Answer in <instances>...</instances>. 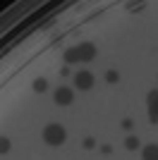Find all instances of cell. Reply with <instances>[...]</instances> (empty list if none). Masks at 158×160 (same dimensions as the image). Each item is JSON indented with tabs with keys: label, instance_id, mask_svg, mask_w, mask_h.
Wrapping results in <instances>:
<instances>
[{
	"label": "cell",
	"instance_id": "cell-1",
	"mask_svg": "<svg viewBox=\"0 0 158 160\" xmlns=\"http://www.w3.org/2000/svg\"><path fill=\"white\" fill-rule=\"evenodd\" d=\"M96 58V46L93 43H79L77 48L65 50V62H91Z\"/></svg>",
	"mask_w": 158,
	"mask_h": 160
},
{
	"label": "cell",
	"instance_id": "cell-2",
	"mask_svg": "<svg viewBox=\"0 0 158 160\" xmlns=\"http://www.w3.org/2000/svg\"><path fill=\"white\" fill-rule=\"evenodd\" d=\"M65 139H67V132L62 124H48L43 129V141L48 146H60V143H65Z\"/></svg>",
	"mask_w": 158,
	"mask_h": 160
},
{
	"label": "cell",
	"instance_id": "cell-3",
	"mask_svg": "<svg viewBox=\"0 0 158 160\" xmlns=\"http://www.w3.org/2000/svg\"><path fill=\"white\" fill-rule=\"evenodd\" d=\"M53 98H55V103L58 105H70L74 100V91L72 88H67V86H60L55 93H53Z\"/></svg>",
	"mask_w": 158,
	"mask_h": 160
},
{
	"label": "cell",
	"instance_id": "cell-4",
	"mask_svg": "<svg viewBox=\"0 0 158 160\" xmlns=\"http://www.w3.org/2000/svg\"><path fill=\"white\" fill-rule=\"evenodd\" d=\"M74 86H79L82 91H89L93 86V74L91 72H77L74 74Z\"/></svg>",
	"mask_w": 158,
	"mask_h": 160
},
{
	"label": "cell",
	"instance_id": "cell-5",
	"mask_svg": "<svg viewBox=\"0 0 158 160\" xmlns=\"http://www.w3.org/2000/svg\"><path fill=\"white\" fill-rule=\"evenodd\" d=\"M146 103H149V120L156 124L158 122V91H151L149 98H146Z\"/></svg>",
	"mask_w": 158,
	"mask_h": 160
},
{
	"label": "cell",
	"instance_id": "cell-6",
	"mask_svg": "<svg viewBox=\"0 0 158 160\" xmlns=\"http://www.w3.org/2000/svg\"><path fill=\"white\" fill-rule=\"evenodd\" d=\"M141 160H158V143H149L141 151Z\"/></svg>",
	"mask_w": 158,
	"mask_h": 160
},
{
	"label": "cell",
	"instance_id": "cell-7",
	"mask_svg": "<svg viewBox=\"0 0 158 160\" xmlns=\"http://www.w3.org/2000/svg\"><path fill=\"white\" fill-rule=\"evenodd\" d=\"M125 146L129 148V151H134V148L139 146V139H137V136H127V141H125Z\"/></svg>",
	"mask_w": 158,
	"mask_h": 160
},
{
	"label": "cell",
	"instance_id": "cell-8",
	"mask_svg": "<svg viewBox=\"0 0 158 160\" xmlns=\"http://www.w3.org/2000/svg\"><path fill=\"white\" fill-rule=\"evenodd\" d=\"M46 88H48L46 79H36V81H34V91H46Z\"/></svg>",
	"mask_w": 158,
	"mask_h": 160
},
{
	"label": "cell",
	"instance_id": "cell-9",
	"mask_svg": "<svg viewBox=\"0 0 158 160\" xmlns=\"http://www.w3.org/2000/svg\"><path fill=\"white\" fill-rule=\"evenodd\" d=\"M7 151H10V139L0 136V153H7Z\"/></svg>",
	"mask_w": 158,
	"mask_h": 160
},
{
	"label": "cell",
	"instance_id": "cell-10",
	"mask_svg": "<svg viewBox=\"0 0 158 160\" xmlns=\"http://www.w3.org/2000/svg\"><path fill=\"white\" fill-rule=\"evenodd\" d=\"M105 79H108V81H118V74H115V72H108V77H105Z\"/></svg>",
	"mask_w": 158,
	"mask_h": 160
}]
</instances>
